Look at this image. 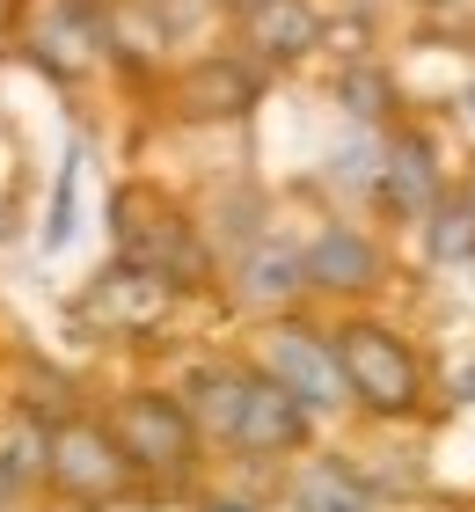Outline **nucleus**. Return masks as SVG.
<instances>
[{
    "instance_id": "1",
    "label": "nucleus",
    "mask_w": 475,
    "mask_h": 512,
    "mask_svg": "<svg viewBox=\"0 0 475 512\" xmlns=\"http://www.w3.org/2000/svg\"><path fill=\"white\" fill-rule=\"evenodd\" d=\"M110 256L154 271L161 286H176L183 300L220 286V256H212L205 227H198V205H183L176 191H161L147 176H132V183L110 191Z\"/></svg>"
},
{
    "instance_id": "10",
    "label": "nucleus",
    "mask_w": 475,
    "mask_h": 512,
    "mask_svg": "<svg viewBox=\"0 0 475 512\" xmlns=\"http://www.w3.org/2000/svg\"><path fill=\"white\" fill-rule=\"evenodd\" d=\"M220 286L227 300L242 308L249 322L264 315H285V308H307V278H300V242H285L278 227H264L256 242H242L220 264Z\"/></svg>"
},
{
    "instance_id": "5",
    "label": "nucleus",
    "mask_w": 475,
    "mask_h": 512,
    "mask_svg": "<svg viewBox=\"0 0 475 512\" xmlns=\"http://www.w3.org/2000/svg\"><path fill=\"white\" fill-rule=\"evenodd\" d=\"M132 483L139 476H132V461L117 454L103 417H88V410L52 417V432H44V491H59L74 505H117Z\"/></svg>"
},
{
    "instance_id": "9",
    "label": "nucleus",
    "mask_w": 475,
    "mask_h": 512,
    "mask_svg": "<svg viewBox=\"0 0 475 512\" xmlns=\"http://www.w3.org/2000/svg\"><path fill=\"white\" fill-rule=\"evenodd\" d=\"M315 447V417H307L293 395H285L271 374H242V410H234V432H227V454L234 461H256V469H278Z\"/></svg>"
},
{
    "instance_id": "19",
    "label": "nucleus",
    "mask_w": 475,
    "mask_h": 512,
    "mask_svg": "<svg viewBox=\"0 0 475 512\" xmlns=\"http://www.w3.org/2000/svg\"><path fill=\"white\" fill-rule=\"evenodd\" d=\"M329 96L344 103L351 125H395V74H388V66H373V59H344Z\"/></svg>"
},
{
    "instance_id": "11",
    "label": "nucleus",
    "mask_w": 475,
    "mask_h": 512,
    "mask_svg": "<svg viewBox=\"0 0 475 512\" xmlns=\"http://www.w3.org/2000/svg\"><path fill=\"white\" fill-rule=\"evenodd\" d=\"M329 44V15L315 0H264L234 22V52H249L264 74H293Z\"/></svg>"
},
{
    "instance_id": "16",
    "label": "nucleus",
    "mask_w": 475,
    "mask_h": 512,
    "mask_svg": "<svg viewBox=\"0 0 475 512\" xmlns=\"http://www.w3.org/2000/svg\"><path fill=\"white\" fill-rule=\"evenodd\" d=\"M198 227H205V242H212V256H227L242 249V242H256L271 227V205H264V191L256 183H220V191L205 198V213H198Z\"/></svg>"
},
{
    "instance_id": "24",
    "label": "nucleus",
    "mask_w": 475,
    "mask_h": 512,
    "mask_svg": "<svg viewBox=\"0 0 475 512\" xmlns=\"http://www.w3.org/2000/svg\"><path fill=\"white\" fill-rule=\"evenodd\" d=\"M461 395H468V403H475V366H468V374H461Z\"/></svg>"
},
{
    "instance_id": "15",
    "label": "nucleus",
    "mask_w": 475,
    "mask_h": 512,
    "mask_svg": "<svg viewBox=\"0 0 475 512\" xmlns=\"http://www.w3.org/2000/svg\"><path fill=\"white\" fill-rule=\"evenodd\" d=\"M242 374H249V359H198V366H190V374L176 381L183 410H190V425L205 432V447H227L234 410H242Z\"/></svg>"
},
{
    "instance_id": "25",
    "label": "nucleus",
    "mask_w": 475,
    "mask_h": 512,
    "mask_svg": "<svg viewBox=\"0 0 475 512\" xmlns=\"http://www.w3.org/2000/svg\"><path fill=\"white\" fill-rule=\"evenodd\" d=\"M8 8H22V0H0V22H8Z\"/></svg>"
},
{
    "instance_id": "20",
    "label": "nucleus",
    "mask_w": 475,
    "mask_h": 512,
    "mask_svg": "<svg viewBox=\"0 0 475 512\" xmlns=\"http://www.w3.org/2000/svg\"><path fill=\"white\" fill-rule=\"evenodd\" d=\"M380 132H388V125H351V139H344V147H329L322 176L337 183V191H351V198H373V176H380Z\"/></svg>"
},
{
    "instance_id": "14",
    "label": "nucleus",
    "mask_w": 475,
    "mask_h": 512,
    "mask_svg": "<svg viewBox=\"0 0 475 512\" xmlns=\"http://www.w3.org/2000/svg\"><path fill=\"white\" fill-rule=\"evenodd\" d=\"M285 512H380L373 476L351 454H293V476H285Z\"/></svg>"
},
{
    "instance_id": "22",
    "label": "nucleus",
    "mask_w": 475,
    "mask_h": 512,
    "mask_svg": "<svg viewBox=\"0 0 475 512\" xmlns=\"http://www.w3.org/2000/svg\"><path fill=\"white\" fill-rule=\"evenodd\" d=\"M198 512H256V505H249V498H205Z\"/></svg>"
},
{
    "instance_id": "4",
    "label": "nucleus",
    "mask_w": 475,
    "mask_h": 512,
    "mask_svg": "<svg viewBox=\"0 0 475 512\" xmlns=\"http://www.w3.org/2000/svg\"><path fill=\"white\" fill-rule=\"evenodd\" d=\"M249 366L271 374L293 403L315 417H344L351 395H344V366H337V344H329V322H315L307 308H285V315H264L249 337Z\"/></svg>"
},
{
    "instance_id": "18",
    "label": "nucleus",
    "mask_w": 475,
    "mask_h": 512,
    "mask_svg": "<svg viewBox=\"0 0 475 512\" xmlns=\"http://www.w3.org/2000/svg\"><path fill=\"white\" fill-rule=\"evenodd\" d=\"M44 417L37 410H8V425H0V498L8 505H22L30 491H44Z\"/></svg>"
},
{
    "instance_id": "23",
    "label": "nucleus",
    "mask_w": 475,
    "mask_h": 512,
    "mask_svg": "<svg viewBox=\"0 0 475 512\" xmlns=\"http://www.w3.org/2000/svg\"><path fill=\"white\" fill-rule=\"evenodd\" d=\"M249 8H264V0H220V15H227V22H242Z\"/></svg>"
},
{
    "instance_id": "17",
    "label": "nucleus",
    "mask_w": 475,
    "mask_h": 512,
    "mask_svg": "<svg viewBox=\"0 0 475 512\" xmlns=\"http://www.w3.org/2000/svg\"><path fill=\"white\" fill-rule=\"evenodd\" d=\"M417 242H424V264L432 271H454V264H475V198H454L439 191L424 213L410 220Z\"/></svg>"
},
{
    "instance_id": "6",
    "label": "nucleus",
    "mask_w": 475,
    "mask_h": 512,
    "mask_svg": "<svg viewBox=\"0 0 475 512\" xmlns=\"http://www.w3.org/2000/svg\"><path fill=\"white\" fill-rule=\"evenodd\" d=\"M264 88H271V74L249 52H190L161 96H169L176 125H242V118H256Z\"/></svg>"
},
{
    "instance_id": "13",
    "label": "nucleus",
    "mask_w": 475,
    "mask_h": 512,
    "mask_svg": "<svg viewBox=\"0 0 475 512\" xmlns=\"http://www.w3.org/2000/svg\"><path fill=\"white\" fill-rule=\"evenodd\" d=\"M439 191H446V169H439L432 139H424L417 125H388V132H380V176H373V205H380V213L417 220Z\"/></svg>"
},
{
    "instance_id": "7",
    "label": "nucleus",
    "mask_w": 475,
    "mask_h": 512,
    "mask_svg": "<svg viewBox=\"0 0 475 512\" xmlns=\"http://www.w3.org/2000/svg\"><path fill=\"white\" fill-rule=\"evenodd\" d=\"M176 300H183V293L161 286L154 271L110 256V264L74 293V322H88V330H103V337H117V344H139V337H154L161 322L176 315Z\"/></svg>"
},
{
    "instance_id": "12",
    "label": "nucleus",
    "mask_w": 475,
    "mask_h": 512,
    "mask_svg": "<svg viewBox=\"0 0 475 512\" xmlns=\"http://www.w3.org/2000/svg\"><path fill=\"white\" fill-rule=\"evenodd\" d=\"M30 59L52 81H81L110 59L103 37V0H44V15L30 22Z\"/></svg>"
},
{
    "instance_id": "2",
    "label": "nucleus",
    "mask_w": 475,
    "mask_h": 512,
    "mask_svg": "<svg viewBox=\"0 0 475 512\" xmlns=\"http://www.w3.org/2000/svg\"><path fill=\"white\" fill-rule=\"evenodd\" d=\"M329 344H337V366H344V395L359 417H380V425H402V417L424 410V359L417 344L380 315H337L329 322Z\"/></svg>"
},
{
    "instance_id": "21",
    "label": "nucleus",
    "mask_w": 475,
    "mask_h": 512,
    "mask_svg": "<svg viewBox=\"0 0 475 512\" xmlns=\"http://www.w3.org/2000/svg\"><path fill=\"white\" fill-rule=\"evenodd\" d=\"M74 176H81V154H66L59 191H52V220H44V256H59L66 242H74Z\"/></svg>"
},
{
    "instance_id": "3",
    "label": "nucleus",
    "mask_w": 475,
    "mask_h": 512,
    "mask_svg": "<svg viewBox=\"0 0 475 512\" xmlns=\"http://www.w3.org/2000/svg\"><path fill=\"white\" fill-rule=\"evenodd\" d=\"M103 425L117 439V454L132 461L139 483H161V491H176L205 469V432L190 425L183 395L176 388H125L103 403Z\"/></svg>"
},
{
    "instance_id": "8",
    "label": "nucleus",
    "mask_w": 475,
    "mask_h": 512,
    "mask_svg": "<svg viewBox=\"0 0 475 512\" xmlns=\"http://www.w3.org/2000/svg\"><path fill=\"white\" fill-rule=\"evenodd\" d=\"M300 278L307 300H373L388 286V249H380L359 220H322L315 235L300 242Z\"/></svg>"
},
{
    "instance_id": "26",
    "label": "nucleus",
    "mask_w": 475,
    "mask_h": 512,
    "mask_svg": "<svg viewBox=\"0 0 475 512\" xmlns=\"http://www.w3.org/2000/svg\"><path fill=\"white\" fill-rule=\"evenodd\" d=\"M468 118H475V81H468Z\"/></svg>"
}]
</instances>
